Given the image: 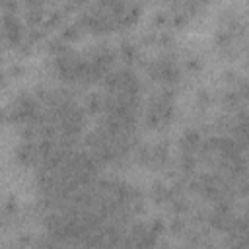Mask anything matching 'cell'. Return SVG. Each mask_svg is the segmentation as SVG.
<instances>
[{
  "label": "cell",
  "mask_w": 249,
  "mask_h": 249,
  "mask_svg": "<svg viewBox=\"0 0 249 249\" xmlns=\"http://www.w3.org/2000/svg\"><path fill=\"white\" fill-rule=\"evenodd\" d=\"M121 56H123L124 62H132V60L138 56V51H136L134 45H130V43H123V45H121Z\"/></svg>",
  "instance_id": "obj_1"
},
{
  "label": "cell",
  "mask_w": 249,
  "mask_h": 249,
  "mask_svg": "<svg viewBox=\"0 0 249 249\" xmlns=\"http://www.w3.org/2000/svg\"><path fill=\"white\" fill-rule=\"evenodd\" d=\"M202 58L200 56H196V54H191V56H187L185 58V68L189 70V72H198V70H202Z\"/></svg>",
  "instance_id": "obj_2"
},
{
  "label": "cell",
  "mask_w": 249,
  "mask_h": 249,
  "mask_svg": "<svg viewBox=\"0 0 249 249\" xmlns=\"http://www.w3.org/2000/svg\"><path fill=\"white\" fill-rule=\"evenodd\" d=\"M210 103H212L210 93H208L206 89H200V91H198V95H196V105H198V107H202V109H206Z\"/></svg>",
  "instance_id": "obj_3"
}]
</instances>
